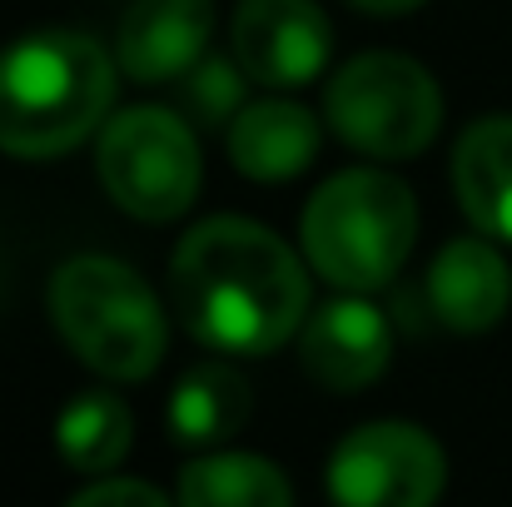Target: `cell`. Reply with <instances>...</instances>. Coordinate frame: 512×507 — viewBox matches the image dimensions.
<instances>
[{"label": "cell", "mask_w": 512, "mask_h": 507, "mask_svg": "<svg viewBox=\"0 0 512 507\" xmlns=\"http://www.w3.org/2000/svg\"><path fill=\"white\" fill-rule=\"evenodd\" d=\"M428 304L453 334H488L503 324L512 304V269L488 244V234L453 239L438 249L428 269Z\"/></svg>", "instance_id": "obj_11"}, {"label": "cell", "mask_w": 512, "mask_h": 507, "mask_svg": "<svg viewBox=\"0 0 512 507\" xmlns=\"http://www.w3.org/2000/svg\"><path fill=\"white\" fill-rule=\"evenodd\" d=\"M214 5L209 0H135L115 35V65L135 85L184 80L209 45Z\"/></svg>", "instance_id": "obj_9"}, {"label": "cell", "mask_w": 512, "mask_h": 507, "mask_svg": "<svg viewBox=\"0 0 512 507\" xmlns=\"http://www.w3.org/2000/svg\"><path fill=\"white\" fill-rule=\"evenodd\" d=\"M299 358L314 383H324L334 393H358L383 378V368L393 358V329H388L383 309L348 294V299L324 304L314 319H304Z\"/></svg>", "instance_id": "obj_10"}, {"label": "cell", "mask_w": 512, "mask_h": 507, "mask_svg": "<svg viewBox=\"0 0 512 507\" xmlns=\"http://www.w3.org/2000/svg\"><path fill=\"white\" fill-rule=\"evenodd\" d=\"M50 324L70 353L115 383H140L165 358V309L155 289L120 259L80 254L50 279Z\"/></svg>", "instance_id": "obj_4"}, {"label": "cell", "mask_w": 512, "mask_h": 507, "mask_svg": "<svg viewBox=\"0 0 512 507\" xmlns=\"http://www.w3.org/2000/svg\"><path fill=\"white\" fill-rule=\"evenodd\" d=\"M70 507H170V498L140 478H105L90 483L80 498H70Z\"/></svg>", "instance_id": "obj_18"}, {"label": "cell", "mask_w": 512, "mask_h": 507, "mask_svg": "<svg viewBox=\"0 0 512 507\" xmlns=\"http://www.w3.org/2000/svg\"><path fill=\"white\" fill-rule=\"evenodd\" d=\"M319 120L294 105V100H259V105H244L229 125V160L244 179H259V184H279V179H294L314 165L319 155Z\"/></svg>", "instance_id": "obj_12"}, {"label": "cell", "mask_w": 512, "mask_h": 507, "mask_svg": "<svg viewBox=\"0 0 512 507\" xmlns=\"http://www.w3.org/2000/svg\"><path fill=\"white\" fill-rule=\"evenodd\" d=\"M135 443V418H130V403L110 388H90V393H75L60 418H55V448L60 458L75 468V473H115L125 463Z\"/></svg>", "instance_id": "obj_15"}, {"label": "cell", "mask_w": 512, "mask_h": 507, "mask_svg": "<svg viewBox=\"0 0 512 507\" xmlns=\"http://www.w3.org/2000/svg\"><path fill=\"white\" fill-rule=\"evenodd\" d=\"M418 239V199L383 169H343L304 209V254L319 279L343 294H368L398 279Z\"/></svg>", "instance_id": "obj_3"}, {"label": "cell", "mask_w": 512, "mask_h": 507, "mask_svg": "<svg viewBox=\"0 0 512 507\" xmlns=\"http://www.w3.org/2000/svg\"><path fill=\"white\" fill-rule=\"evenodd\" d=\"M334 25L319 0H239L234 60L264 90H299L324 75Z\"/></svg>", "instance_id": "obj_8"}, {"label": "cell", "mask_w": 512, "mask_h": 507, "mask_svg": "<svg viewBox=\"0 0 512 507\" xmlns=\"http://www.w3.org/2000/svg\"><path fill=\"white\" fill-rule=\"evenodd\" d=\"M244 85H254V80L244 75L239 60L204 55L184 75V120H194V125H234V115L244 110Z\"/></svg>", "instance_id": "obj_17"}, {"label": "cell", "mask_w": 512, "mask_h": 507, "mask_svg": "<svg viewBox=\"0 0 512 507\" xmlns=\"http://www.w3.org/2000/svg\"><path fill=\"white\" fill-rule=\"evenodd\" d=\"M353 10H368V15H408V10H418L423 0H348Z\"/></svg>", "instance_id": "obj_19"}, {"label": "cell", "mask_w": 512, "mask_h": 507, "mask_svg": "<svg viewBox=\"0 0 512 507\" xmlns=\"http://www.w3.org/2000/svg\"><path fill=\"white\" fill-rule=\"evenodd\" d=\"M100 184L130 219L170 224L199 194V140L184 115L160 105H135L100 130Z\"/></svg>", "instance_id": "obj_6"}, {"label": "cell", "mask_w": 512, "mask_h": 507, "mask_svg": "<svg viewBox=\"0 0 512 507\" xmlns=\"http://www.w3.org/2000/svg\"><path fill=\"white\" fill-rule=\"evenodd\" d=\"M324 115L348 150L368 160H408L433 145L443 125V95L418 60L368 50L329 80Z\"/></svg>", "instance_id": "obj_5"}, {"label": "cell", "mask_w": 512, "mask_h": 507, "mask_svg": "<svg viewBox=\"0 0 512 507\" xmlns=\"http://www.w3.org/2000/svg\"><path fill=\"white\" fill-rule=\"evenodd\" d=\"M334 507H433L448 488V458L418 423H363L329 453Z\"/></svg>", "instance_id": "obj_7"}, {"label": "cell", "mask_w": 512, "mask_h": 507, "mask_svg": "<svg viewBox=\"0 0 512 507\" xmlns=\"http://www.w3.org/2000/svg\"><path fill=\"white\" fill-rule=\"evenodd\" d=\"M249 418H254V388L239 368H229L219 358H204L189 373H179L170 408H165L174 443H184V448H219V443L239 438Z\"/></svg>", "instance_id": "obj_14"}, {"label": "cell", "mask_w": 512, "mask_h": 507, "mask_svg": "<svg viewBox=\"0 0 512 507\" xmlns=\"http://www.w3.org/2000/svg\"><path fill=\"white\" fill-rule=\"evenodd\" d=\"M179 507H294V488L259 453H204L179 473Z\"/></svg>", "instance_id": "obj_16"}, {"label": "cell", "mask_w": 512, "mask_h": 507, "mask_svg": "<svg viewBox=\"0 0 512 507\" xmlns=\"http://www.w3.org/2000/svg\"><path fill=\"white\" fill-rule=\"evenodd\" d=\"M174 319L229 358H259L304 324L309 269L264 224L219 214L194 224L170 259Z\"/></svg>", "instance_id": "obj_1"}, {"label": "cell", "mask_w": 512, "mask_h": 507, "mask_svg": "<svg viewBox=\"0 0 512 507\" xmlns=\"http://www.w3.org/2000/svg\"><path fill=\"white\" fill-rule=\"evenodd\" d=\"M115 105V60L75 30H35L0 50V150L55 160L90 140Z\"/></svg>", "instance_id": "obj_2"}, {"label": "cell", "mask_w": 512, "mask_h": 507, "mask_svg": "<svg viewBox=\"0 0 512 507\" xmlns=\"http://www.w3.org/2000/svg\"><path fill=\"white\" fill-rule=\"evenodd\" d=\"M453 189L478 234L512 244V115H488L463 130L453 150Z\"/></svg>", "instance_id": "obj_13"}]
</instances>
